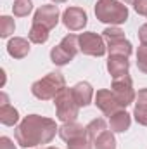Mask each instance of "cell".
Returning a JSON list of instances; mask_svg holds the SVG:
<instances>
[{"label":"cell","instance_id":"cell-1","mask_svg":"<svg viewBox=\"0 0 147 149\" xmlns=\"http://www.w3.org/2000/svg\"><path fill=\"white\" fill-rule=\"evenodd\" d=\"M59 134V127L54 120L40 116V114H28L16 128V141L21 148H37L40 144H49Z\"/></svg>","mask_w":147,"mask_h":149},{"label":"cell","instance_id":"cell-2","mask_svg":"<svg viewBox=\"0 0 147 149\" xmlns=\"http://www.w3.org/2000/svg\"><path fill=\"white\" fill-rule=\"evenodd\" d=\"M95 17L101 23L111 26H119L128 19V7L118 0H97L95 3Z\"/></svg>","mask_w":147,"mask_h":149},{"label":"cell","instance_id":"cell-3","mask_svg":"<svg viewBox=\"0 0 147 149\" xmlns=\"http://www.w3.org/2000/svg\"><path fill=\"white\" fill-rule=\"evenodd\" d=\"M62 88H66L64 74L59 73V71H52V73H47L43 78L37 80L31 85V94L40 101H50V99H55V95Z\"/></svg>","mask_w":147,"mask_h":149},{"label":"cell","instance_id":"cell-4","mask_svg":"<svg viewBox=\"0 0 147 149\" xmlns=\"http://www.w3.org/2000/svg\"><path fill=\"white\" fill-rule=\"evenodd\" d=\"M54 106H55V116H57V120L62 121V123L76 121V118L80 114V106L74 101L71 88H62L55 95Z\"/></svg>","mask_w":147,"mask_h":149},{"label":"cell","instance_id":"cell-5","mask_svg":"<svg viewBox=\"0 0 147 149\" xmlns=\"http://www.w3.org/2000/svg\"><path fill=\"white\" fill-rule=\"evenodd\" d=\"M102 37L106 40V47H107L109 56H125V57H130L132 56L133 47L125 38V33H123L121 28L109 26V28H106L102 31Z\"/></svg>","mask_w":147,"mask_h":149},{"label":"cell","instance_id":"cell-6","mask_svg":"<svg viewBox=\"0 0 147 149\" xmlns=\"http://www.w3.org/2000/svg\"><path fill=\"white\" fill-rule=\"evenodd\" d=\"M78 38H80V52H83L85 56L102 57L107 52L104 37H101L94 31H83L81 35H78Z\"/></svg>","mask_w":147,"mask_h":149},{"label":"cell","instance_id":"cell-7","mask_svg":"<svg viewBox=\"0 0 147 149\" xmlns=\"http://www.w3.org/2000/svg\"><path fill=\"white\" fill-rule=\"evenodd\" d=\"M111 90L114 92V95L118 97V101L121 102L123 108H126V106H130L132 102H135L137 94H135L133 81H132L130 74L114 78V80H112V85H111Z\"/></svg>","mask_w":147,"mask_h":149},{"label":"cell","instance_id":"cell-8","mask_svg":"<svg viewBox=\"0 0 147 149\" xmlns=\"http://www.w3.org/2000/svg\"><path fill=\"white\" fill-rule=\"evenodd\" d=\"M33 23L45 26L47 30H54L59 23V7L54 3H43L35 10Z\"/></svg>","mask_w":147,"mask_h":149},{"label":"cell","instance_id":"cell-9","mask_svg":"<svg viewBox=\"0 0 147 149\" xmlns=\"http://www.w3.org/2000/svg\"><path fill=\"white\" fill-rule=\"evenodd\" d=\"M95 106L104 113L106 116H111L112 113L119 111V109H125L121 106V102L118 101V97L114 95V92L109 90V88L97 90V94H95Z\"/></svg>","mask_w":147,"mask_h":149},{"label":"cell","instance_id":"cell-10","mask_svg":"<svg viewBox=\"0 0 147 149\" xmlns=\"http://www.w3.org/2000/svg\"><path fill=\"white\" fill-rule=\"evenodd\" d=\"M61 19H62V24L69 31H81L87 26V23H88L87 12L81 7H68L62 12V17Z\"/></svg>","mask_w":147,"mask_h":149},{"label":"cell","instance_id":"cell-11","mask_svg":"<svg viewBox=\"0 0 147 149\" xmlns=\"http://www.w3.org/2000/svg\"><path fill=\"white\" fill-rule=\"evenodd\" d=\"M71 92H73L74 101L80 108L88 106L94 99V88L88 81H78L74 87H71Z\"/></svg>","mask_w":147,"mask_h":149},{"label":"cell","instance_id":"cell-12","mask_svg":"<svg viewBox=\"0 0 147 149\" xmlns=\"http://www.w3.org/2000/svg\"><path fill=\"white\" fill-rule=\"evenodd\" d=\"M87 135V128L78 123V121H69V123H62L59 127V137L64 141V142H69L74 141L78 137H85Z\"/></svg>","mask_w":147,"mask_h":149},{"label":"cell","instance_id":"cell-13","mask_svg":"<svg viewBox=\"0 0 147 149\" xmlns=\"http://www.w3.org/2000/svg\"><path fill=\"white\" fill-rule=\"evenodd\" d=\"M128 70H130L128 57H125V56H109V59H107V71L112 76V80L128 74Z\"/></svg>","mask_w":147,"mask_h":149},{"label":"cell","instance_id":"cell-14","mask_svg":"<svg viewBox=\"0 0 147 149\" xmlns=\"http://www.w3.org/2000/svg\"><path fill=\"white\" fill-rule=\"evenodd\" d=\"M132 125V116L125 109H119V111L112 113L109 116V127H111V132L114 134H123L130 128Z\"/></svg>","mask_w":147,"mask_h":149},{"label":"cell","instance_id":"cell-15","mask_svg":"<svg viewBox=\"0 0 147 149\" xmlns=\"http://www.w3.org/2000/svg\"><path fill=\"white\" fill-rule=\"evenodd\" d=\"M7 52L14 59H23L30 54V42L23 37H14L7 43Z\"/></svg>","mask_w":147,"mask_h":149},{"label":"cell","instance_id":"cell-16","mask_svg":"<svg viewBox=\"0 0 147 149\" xmlns=\"http://www.w3.org/2000/svg\"><path fill=\"white\" fill-rule=\"evenodd\" d=\"M135 121L142 127H147V88L139 90L135 97V109H133Z\"/></svg>","mask_w":147,"mask_h":149},{"label":"cell","instance_id":"cell-17","mask_svg":"<svg viewBox=\"0 0 147 149\" xmlns=\"http://www.w3.org/2000/svg\"><path fill=\"white\" fill-rule=\"evenodd\" d=\"M73 59H74V56H71L61 43L55 45V47H52V50H50V61H52L55 66H66V64H69Z\"/></svg>","mask_w":147,"mask_h":149},{"label":"cell","instance_id":"cell-18","mask_svg":"<svg viewBox=\"0 0 147 149\" xmlns=\"http://www.w3.org/2000/svg\"><path fill=\"white\" fill-rule=\"evenodd\" d=\"M0 121L5 127H14L19 121V113L10 104H0Z\"/></svg>","mask_w":147,"mask_h":149},{"label":"cell","instance_id":"cell-19","mask_svg":"<svg viewBox=\"0 0 147 149\" xmlns=\"http://www.w3.org/2000/svg\"><path fill=\"white\" fill-rule=\"evenodd\" d=\"M85 128H87V137H88L92 142H95L97 137L107 130V125H106V121H104L102 118H95V120H92Z\"/></svg>","mask_w":147,"mask_h":149},{"label":"cell","instance_id":"cell-20","mask_svg":"<svg viewBox=\"0 0 147 149\" xmlns=\"http://www.w3.org/2000/svg\"><path fill=\"white\" fill-rule=\"evenodd\" d=\"M49 31L50 30H47L45 26L33 23L31 28H30V31H28V38H30L31 43H45L49 40Z\"/></svg>","mask_w":147,"mask_h":149},{"label":"cell","instance_id":"cell-21","mask_svg":"<svg viewBox=\"0 0 147 149\" xmlns=\"http://www.w3.org/2000/svg\"><path fill=\"white\" fill-rule=\"evenodd\" d=\"M95 149H116V139H114V132L106 130L104 134H101L97 137V141L94 142Z\"/></svg>","mask_w":147,"mask_h":149},{"label":"cell","instance_id":"cell-22","mask_svg":"<svg viewBox=\"0 0 147 149\" xmlns=\"http://www.w3.org/2000/svg\"><path fill=\"white\" fill-rule=\"evenodd\" d=\"M33 10V2L31 0H16L12 5V12L17 17H24Z\"/></svg>","mask_w":147,"mask_h":149},{"label":"cell","instance_id":"cell-23","mask_svg":"<svg viewBox=\"0 0 147 149\" xmlns=\"http://www.w3.org/2000/svg\"><path fill=\"white\" fill-rule=\"evenodd\" d=\"M16 30V23L10 16H2L0 17V37L2 38H9Z\"/></svg>","mask_w":147,"mask_h":149},{"label":"cell","instance_id":"cell-24","mask_svg":"<svg viewBox=\"0 0 147 149\" xmlns=\"http://www.w3.org/2000/svg\"><path fill=\"white\" fill-rule=\"evenodd\" d=\"M137 68L139 71L147 74V43H140L137 50Z\"/></svg>","mask_w":147,"mask_h":149},{"label":"cell","instance_id":"cell-25","mask_svg":"<svg viewBox=\"0 0 147 149\" xmlns=\"http://www.w3.org/2000/svg\"><path fill=\"white\" fill-rule=\"evenodd\" d=\"M68 149H94V148H92V141L85 135V137H78L74 141H69Z\"/></svg>","mask_w":147,"mask_h":149},{"label":"cell","instance_id":"cell-26","mask_svg":"<svg viewBox=\"0 0 147 149\" xmlns=\"http://www.w3.org/2000/svg\"><path fill=\"white\" fill-rule=\"evenodd\" d=\"M133 9H135L137 14L147 16V0H135L133 2Z\"/></svg>","mask_w":147,"mask_h":149},{"label":"cell","instance_id":"cell-27","mask_svg":"<svg viewBox=\"0 0 147 149\" xmlns=\"http://www.w3.org/2000/svg\"><path fill=\"white\" fill-rule=\"evenodd\" d=\"M0 149H16V146L9 137L3 135V137H0Z\"/></svg>","mask_w":147,"mask_h":149},{"label":"cell","instance_id":"cell-28","mask_svg":"<svg viewBox=\"0 0 147 149\" xmlns=\"http://www.w3.org/2000/svg\"><path fill=\"white\" fill-rule=\"evenodd\" d=\"M139 40L140 43H147V23L139 28Z\"/></svg>","mask_w":147,"mask_h":149},{"label":"cell","instance_id":"cell-29","mask_svg":"<svg viewBox=\"0 0 147 149\" xmlns=\"http://www.w3.org/2000/svg\"><path fill=\"white\" fill-rule=\"evenodd\" d=\"M54 3H64V2H68V0H52Z\"/></svg>","mask_w":147,"mask_h":149},{"label":"cell","instance_id":"cell-30","mask_svg":"<svg viewBox=\"0 0 147 149\" xmlns=\"http://www.w3.org/2000/svg\"><path fill=\"white\" fill-rule=\"evenodd\" d=\"M123 2H125V3H133L135 0H123Z\"/></svg>","mask_w":147,"mask_h":149},{"label":"cell","instance_id":"cell-31","mask_svg":"<svg viewBox=\"0 0 147 149\" xmlns=\"http://www.w3.org/2000/svg\"><path fill=\"white\" fill-rule=\"evenodd\" d=\"M45 149H59V148H52V146H49V148H45Z\"/></svg>","mask_w":147,"mask_h":149}]
</instances>
